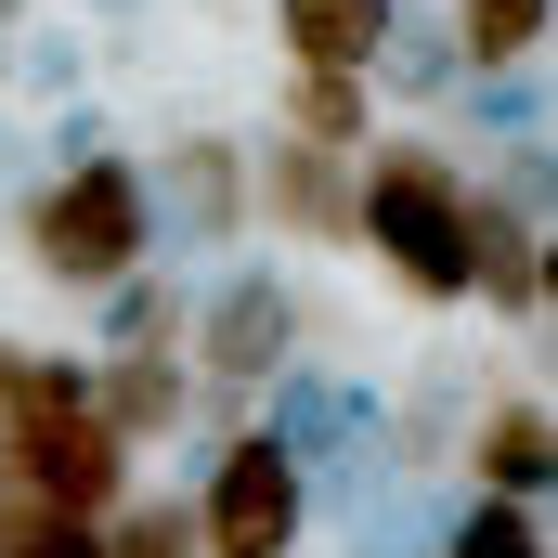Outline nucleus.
I'll list each match as a JSON object with an SVG mask.
<instances>
[{
    "label": "nucleus",
    "mask_w": 558,
    "mask_h": 558,
    "mask_svg": "<svg viewBox=\"0 0 558 558\" xmlns=\"http://www.w3.org/2000/svg\"><path fill=\"white\" fill-rule=\"evenodd\" d=\"M78 13H143V0H78Z\"/></svg>",
    "instance_id": "18"
},
{
    "label": "nucleus",
    "mask_w": 558,
    "mask_h": 558,
    "mask_svg": "<svg viewBox=\"0 0 558 558\" xmlns=\"http://www.w3.org/2000/svg\"><path fill=\"white\" fill-rule=\"evenodd\" d=\"M274 143L364 156V143H377V92H364V78H325V65H286L274 78Z\"/></svg>",
    "instance_id": "10"
},
{
    "label": "nucleus",
    "mask_w": 558,
    "mask_h": 558,
    "mask_svg": "<svg viewBox=\"0 0 558 558\" xmlns=\"http://www.w3.org/2000/svg\"><path fill=\"white\" fill-rule=\"evenodd\" d=\"M454 118L481 156H546V65H507V78H454Z\"/></svg>",
    "instance_id": "13"
},
{
    "label": "nucleus",
    "mask_w": 558,
    "mask_h": 558,
    "mask_svg": "<svg viewBox=\"0 0 558 558\" xmlns=\"http://www.w3.org/2000/svg\"><path fill=\"white\" fill-rule=\"evenodd\" d=\"M105 558H208L195 546V494H131L105 520Z\"/></svg>",
    "instance_id": "16"
},
{
    "label": "nucleus",
    "mask_w": 558,
    "mask_h": 558,
    "mask_svg": "<svg viewBox=\"0 0 558 558\" xmlns=\"http://www.w3.org/2000/svg\"><path fill=\"white\" fill-rule=\"evenodd\" d=\"M247 221H274L286 247H351V156H325V143H260V156H247Z\"/></svg>",
    "instance_id": "6"
},
{
    "label": "nucleus",
    "mask_w": 558,
    "mask_h": 558,
    "mask_svg": "<svg viewBox=\"0 0 558 558\" xmlns=\"http://www.w3.org/2000/svg\"><path fill=\"white\" fill-rule=\"evenodd\" d=\"M131 169H143V234H156L169 274L260 234V221H247V143L234 131H169L156 156H131Z\"/></svg>",
    "instance_id": "4"
},
{
    "label": "nucleus",
    "mask_w": 558,
    "mask_h": 558,
    "mask_svg": "<svg viewBox=\"0 0 558 558\" xmlns=\"http://www.w3.org/2000/svg\"><path fill=\"white\" fill-rule=\"evenodd\" d=\"M299 286L274 260H234V274L195 299V325H182V377L208 390V403H247V390H274L286 364H299Z\"/></svg>",
    "instance_id": "3"
},
{
    "label": "nucleus",
    "mask_w": 558,
    "mask_h": 558,
    "mask_svg": "<svg viewBox=\"0 0 558 558\" xmlns=\"http://www.w3.org/2000/svg\"><path fill=\"white\" fill-rule=\"evenodd\" d=\"M546 26L558 0H441V39L468 78H507V65H546Z\"/></svg>",
    "instance_id": "11"
},
{
    "label": "nucleus",
    "mask_w": 558,
    "mask_h": 558,
    "mask_svg": "<svg viewBox=\"0 0 558 558\" xmlns=\"http://www.w3.org/2000/svg\"><path fill=\"white\" fill-rule=\"evenodd\" d=\"M351 247H377V274L416 312H468V156L428 131H377L351 156Z\"/></svg>",
    "instance_id": "1"
},
{
    "label": "nucleus",
    "mask_w": 558,
    "mask_h": 558,
    "mask_svg": "<svg viewBox=\"0 0 558 558\" xmlns=\"http://www.w3.org/2000/svg\"><path fill=\"white\" fill-rule=\"evenodd\" d=\"M92 325H105V351H182V325H195V286L169 274V260H143L92 299Z\"/></svg>",
    "instance_id": "12"
},
{
    "label": "nucleus",
    "mask_w": 558,
    "mask_h": 558,
    "mask_svg": "<svg viewBox=\"0 0 558 558\" xmlns=\"http://www.w3.org/2000/svg\"><path fill=\"white\" fill-rule=\"evenodd\" d=\"M468 494H494V507H546V481H558V416H546V390H494L481 416H468Z\"/></svg>",
    "instance_id": "7"
},
{
    "label": "nucleus",
    "mask_w": 558,
    "mask_h": 558,
    "mask_svg": "<svg viewBox=\"0 0 558 558\" xmlns=\"http://www.w3.org/2000/svg\"><path fill=\"white\" fill-rule=\"evenodd\" d=\"M13 247H26V274L65 286V299H105L118 274L156 260V234H143V169L105 143V156H78V169H39L26 195H13Z\"/></svg>",
    "instance_id": "2"
},
{
    "label": "nucleus",
    "mask_w": 558,
    "mask_h": 558,
    "mask_svg": "<svg viewBox=\"0 0 558 558\" xmlns=\"http://www.w3.org/2000/svg\"><path fill=\"white\" fill-rule=\"evenodd\" d=\"M441 558H546V507H494V494H454Z\"/></svg>",
    "instance_id": "15"
},
{
    "label": "nucleus",
    "mask_w": 558,
    "mask_h": 558,
    "mask_svg": "<svg viewBox=\"0 0 558 558\" xmlns=\"http://www.w3.org/2000/svg\"><path fill=\"white\" fill-rule=\"evenodd\" d=\"M13 65H26V92H78V39L52 52V26H26V52H13Z\"/></svg>",
    "instance_id": "17"
},
{
    "label": "nucleus",
    "mask_w": 558,
    "mask_h": 558,
    "mask_svg": "<svg viewBox=\"0 0 558 558\" xmlns=\"http://www.w3.org/2000/svg\"><path fill=\"white\" fill-rule=\"evenodd\" d=\"M92 428H105L118 454L182 441V428H195V377H182V351H92Z\"/></svg>",
    "instance_id": "8"
},
{
    "label": "nucleus",
    "mask_w": 558,
    "mask_h": 558,
    "mask_svg": "<svg viewBox=\"0 0 558 558\" xmlns=\"http://www.w3.org/2000/svg\"><path fill=\"white\" fill-rule=\"evenodd\" d=\"M195 546L208 558H299L312 546V481L286 468L260 428H234L195 481Z\"/></svg>",
    "instance_id": "5"
},
{
    "label": "nucleus",
    "mask_w": 558,
    "mask_h": 558,
    "mask_svg": "<svg viewBox=\"0 0 558 558\" xmlns=\"http://www.w3.org/2000/svg\"><path fill=\"white\" fill-rule=\"evenodd\" d=\"M454 78H468V65H454V39L416 26V13H403V26H390V52L364 65V92H377V105H454Z\"/></svg>",
    "instance_id": "14"
},
{
    "label": "nucleus",
    "mask_w": 558,
    "mask_h": 558,
    "mask_svg": "<svg viewBox=\"0 0 558 558\" xmlns=\"http://www.w3.org/2000/svg\"><path fill=\"white\" fill-rule=\"evenodd\" d=\"M390 26H403V0H274L286 65H325V78H364L390 52Z\"/></svg>",
    "instance_id": "9"
},
{
    "label": "nucleus",
    "mask_w": 558,
    "mask_h": 558,
    "mask_svg": "<svg viewBox=\"0 0 558 558\" xmlns=\"http://www.w3.org/2000/svg\"><path fill=\"white\" fill-rule=\"evenodd\" d=\"M0 182H13V131H0Z\"/></svg>",
    "instance_id": "19"
}]
</instances>
